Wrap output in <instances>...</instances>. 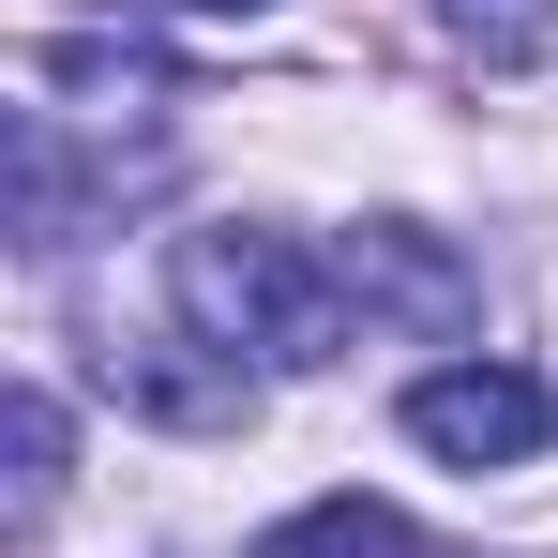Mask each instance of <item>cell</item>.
Instances as JSON below:
<instances>
[{
	"mask_svg": "<svg viewBox=\"0 0 558 558\" xmlns=\"http://www.w3.org/2000/svg\"><path fill=\"white\" fill-rule=\"evenodd\" d=\"M167 287H182L196 348H227V363H332L348 348V257H317L287 227H196Z\"/></svg>",
	"mask_w": 558,
	"mask_h": 558,
	"instance_id": "1",
	"label": "cell"
},
{
	"mask_svg": "<svg viewBox=\"0 0 558 558\" xmlns=\"http://www.w3.org/2000/svg\"><path fill=\"white\" fill-rule=\"evenodd\" d=\"M408 438H423L438 468H529V453H544V377L438 363V377H408Z\"/></svg>",
	"mask_w": 558,
	"mask_h": 558,
	"instance_id": "2",
	"label": "cell"
},
{
	"mask_svg": "<svg viewBox=\"0 0 558 558\" xmlns=\"http://www.w3.org/2000/svg\"><path fill=\"white\" fill-rule=\"evenodd\" d=\"M106 377L151 423H257V377L227 363V348H106Z\"/></svg>",
	"mask_w": 558,
	"mask_h": 558,
	"instance_id": "3",
	"label": "cell"
},
{
	"mask_svg": "<svg viewBox=\"0 0 558 558\" xmlns=\"http://www.w3.org/2000/svg\"><path fill=\"white\" fill-rule=\"evenodd\" d=\"M348 287H363V302H408V317H468V272L423 227H363V242H348Z\"/></svg>",
	"mask_w": 558,
	"mask_h": 558,
	"instance_id": "4",
	"label": "cell"
},
{
	"mask_svg": "<svg viewBox=\"0 0 558 558\" xmlns=\"http://www.w3.org/2000/svg\"><path fill=\"white\" fill-rule=\"evenodd\" d=\"M257 558H423V529H408L392 498H317V513H287Z\"/></svg>",
	"mask_w": 558,
	"mask_h": 558,
	"instance_id": "5",
	"label": "cell"
},
{
	"mask_svg": "<svg viewBox=\"0 0 558 558\" xmlns=\"http://www.w3.org/2000/svg\"><path fill=\"white\" fill-rule=\"evenodd\" d=\"M438 15H453V46L483 76H544L558 61V0H438Z\"/></svg>",
	"mask_w": 558,
	"mask_h": 558,
	"instance_id": "6",
	"label": "cell"
},
{
	"mask_svg": "<svg viewBox=\"0 0 558 558\" xmlns=\"http://www.w3.org/2000/svg\"><path fill=\"white\" fill-rule=\"evenodd\" d=\"M46 498H61V408L15 392V529H46Z\"/></svg>",
	"mask_w": 558,
	"mask_h": 558,
	"instance_id": "7",
	"label": "cell"
},
{
	"mask_svg": "<svg viewBox=\"0 0 558 558\" xmlns=\"http://www.w3.org/2000/svg\"><path fill=\"white\" fill-rule=\"evenodd\" d=\"M182 15H272V0H182Z\"/></svg>",
	"mask_w": 558,
	"mask_h": 558,
	"instance_id": "8",
	"label": "cell"
}]
</instances>
